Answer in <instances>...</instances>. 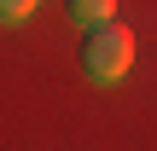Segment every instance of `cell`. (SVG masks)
<instances>
[{
	"label": "cell",
	"instance_id": "cell-3",
	"mask_svg": "<svg viewBox=\"0 0 157 151\" xmlns=\"http://www.w3.org/2000/svg\"><path fill=\"white\" fill-rule=\"evenodd\" d=\"M41 0H0V23H17V17H29Z\"/></svg>",
	"mask_w": 157,
	"mask_h": 151
},
{
	"label": "cell",
	"instance_id": "cell-2",
	"mask_svg": "<svg viewBox=\"0 0 157 151\" xmlns=\"http://www.w3.org/2000/svg\"><path fill=\"white\" fill-rule=\"evenodd\" d=\"M70 17L87 29V23H99V17H117V0H70Z\"/></svg>",
	"mask_w": 157,
	"mask_h": 151
},
{
	"label": "cell",
	"instance_id": "cell-1",
	"mask_svg": "<svg viewBox=\"0 0 157 151\" xmlns=\"http://www.w3.org/2000/svg\"><path fill=\"white\" fill-rule=\"evenodd\" d=\"M128 64H134V29H128L122 17L87 23V35H82V70H87L93 81H117Z\"/></svg>",
	"mask_w": 157,
	"mask_h": 151
}]
</instances>
